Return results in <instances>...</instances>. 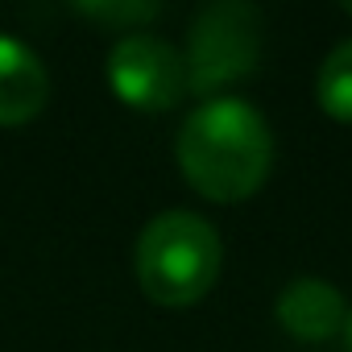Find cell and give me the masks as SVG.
Returning a JSON list of instances; mask_svg holds the SVG:
<instances>
[{
	"label": "cell",
	"mask_w": 352,
	"mask_h": 352,
	"mask_svg": "<svg viewBox=\"0 0 352 352\" xmlns=\"http://www.w3.org/2000/svg\"><path fill=\"white\" fill-rule=\"evenodd\" d=\"M79 13L91 17V21H100V25L124 30V25L153 21L157 17V5H149V0H120V5H108V0H100V5H79Z\"/></svg>",
	"instance_id": "8"
},
{
	"label": "cell",
	"mask_w": 352,
	"mask_h": 352,
	"mask_svg": "<svg viewBox=\"0 0 352 352\" xmlns=\"http://www.w3.org/2000/svg\"><path fill=\"white\" fill-rule=\"evenodd\" d=\"M183 179L212 204H241L265 179L274 162V137L265 116L232 96L199 104L179 129Z\"/></svg>",
	"instance_id": "1"
},
{
	"label": "cell",
	"mask_w": 352,
	"mask_h": 352,
	"mask_svg": "<svg viewBox=\"0 0 352 352\" xmlns=\"http://www.w3.org/2000/svg\"><path fill=\"white\" fill-rule=\"evenodd\" d=\"M315 96H319V108H323L327 116L352 124V38L340 42V46L323 58Z\"/></svg>",
	"instance_id": "7"
},
{
	"label": "cell",
	"mask_w": 352,
	"mask_h": 352,
	"mask_svg": "<svg viewBox=\"0 0 352 352\" xmlns=\"http://www.w3.org/2000/svg\"><path fill=\"white\" fill-rule=\"evenodd\" d=\"M108 83L120 104L141 112H170L187 91V63L153 34H129L108 54Z\"/></svg>",
	"instance_id": "4"
},
{
	"label": "cell",
	"mask_w": 352,
	"mask_h": 352,
	"mask_svg": "<svg viewBox=\"0 0 352 352\" xmlns=\"http://www.w3.org/2000/svg\"><path fill=\"white\" fill-rule=\"evenodd\" d=\"M261 58V13L245 0H216L199 9L187 30V91L212 96L245 75Z\"/></svg>",
	"instance_id": "3"
},
{
	"label": "cell",
	"mask_w": 352,
	"mask_h": 352,
	"mask_svg": "<svg viewBox=\"0 0 352 352\" xmlns=\"http://www.w3.org/2000/svg\"><path fill=\"white\" fill-rule=\"evenodd\" d=\"M224 265V245L216 228L195 212H162L153 216L133 249V274L149 302L157 307H191L199 302Z\"/></svg>",
	"instance_id": "2"
},
{
	"label": "cell",
	"mask_w": 352,
	"mask_h": 352,
	"mask_svg": "<svg viewBox=\"0 0 352 352\" xmlns=\"http://www.w3.org/2000/svg\"><path fill=\"white\" fill-rule=\"evenodd\" d=\"M344 9H348V13H352V5H344Z\"/></svg>",
	"instance_id": "10"
},
{
	"label": "cell",
	"mask_w": 352,
	"mask_h": 352,
	"mask_svg": "<svg viewBox=\"0 0 352 352\" xmlns=\"http://www.w3.org/2000/svg\"><path fill=\"white\" fill-rule=\"evenodd\" d=\"M46 96H50V79L42 58L25 42L0 34V124L17 129L34 120L46 108Z\"/></svg>",
	"instance_id": "6"
},
{
	"label": "cell",
	"mask_w": 352,
	"mask_h": 352,
	"mask_svg": "<svg viewBox=\"0 0 352 352\" xmlns=\"http://www.w3.org/2000/svg\"><path fill=\"white\" fill-rule=\"evenodd\" d=\"M344 348L352 352V311H348V327H344Z\"/></svg>",
	"instance_id": "9"
},
{
	"label": "cell",
	"mask_w": 352,
	"mask_h": 352,
	"mask_svg": "<svg viewBox=\"0 0 352 352\" xmlns=\"http://www.w3.org/2000/svg\"><path fill=\"white\" fill-rule=\"evenodd\" d=\"M278 323L286 336L302 340V344H323L331 336H340L348 327V307L344 294L331 282L319 278H298L278 294Z\"/></svg>",
	"instance_id": "5"
}]
</instances>
